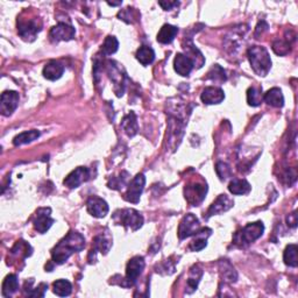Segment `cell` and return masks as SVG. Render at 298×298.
Instances as JSON below:
<instances>
[{
	"instance_id": "277c9868",
	"label": "cell",
	"mask_w": 298,
	"mask_h": 298,
	"mask_svg": "<svg viewBox=\"0 0 298 298\" xmlns=\"http://www.w3.org/2000/svg\"><path fill=\"white\" fill-rule=\"evenodd\" d=\"M113 220L116 225H123L131 228L132 231H138L143 225V217L140 212L133 209L119 210L113 214Z\"/></svg>"
},
{
	"instance_id": "f546056e",
	"label": "cell",
	"mask_w": 298,
	"mask_h": 298,
	"mask_svg": "<svg viewBox=\"0 0 298 298\" xmlns=\"http://www.w3.org/2000/svg\"><path fill=\"white\" fill-rule=\"evenodd\" d=\"M52 291L59 297H67L73 291V285L67 280H57L52 284Z\"/></svg>"
},
{
	"instance_id": "60d3db41",
	"label": "cell",
	"mask_w": 298,
	"mask_h": 298,
	"mask_svg": "<svg viewBox=\"0 0 298 298\" xmlns=\"http://www.w3.org/2000/svg\"><path fill=\"white\" fill-rule=\"evenodd\" d=\"M110 6H118V5H122V2L119 3H107Z\"/></svg>"
},
{
	"instance_id": "44dd1931",
	"label": "cell",
	"mask_w": 298,
	"mask_h": 298,
	"mask_svg": "<svg viewBox=\"0 0 298 298\" xmlns=\"http://www.w3.org/2000/svg\"><path fill=\"white\" fill-rule=\"evenodd\" d=\"M263 100L273 107H282L284 105V97L278 88H273L263 94Z\"/></svg>"
},
{
	"instance_id": "7402d4cb",
	"label": "cell",
	"mask_w": 298,
	"mask_h": 298,
	"mask_svg": "<svg viewBox=\"0 0 298 298\" xmlns=\"http://www.w3.org/2000/svg\"><path fill=\"white\" fill-rule=\"evenodd\" d=\"M177 33H178V28L176 27V26H172V25H164L162 26V28L160 29V32L157 34V41L162 44H168L170 43L175 39V36L177 35Z\"/></svg>"
},
{
	"instance_id": "2e32d148",
	"label": "cell",
	"mask_w": 298,
	"mask_h": 298,
	"mask_svg": "<svg viewBox=\"0 0 298 298\" xmlns=\"http://www.w3.org/2000/svg\"><path fill=\"white\" fill-rule=\"evenodd\" d=\"M202 101L207 105L220 104L225 99V93L217 86H207L202 92Z\"/></svg>"
},
{
	"instance_id": "30bf717a",
	"label": "cell",
	"mask_w": 298,
	"mask_h": 298,
	"mask_svg": "<svg viewBox=\"0 0 298 298\" xmlns=\"http://www.w3.org/2000/svg\"><path fill=\"white\" fill-rule=\"evenodd\" d=\"M40 20L37 18L29 19V20H20L18 22V32L22 39L26 41L35 40L36 34L41 31Z\"/></svg>"
},
{
	"instance_id": "6da1fadb",
	"label": "cell",
	"mask_w": 298,
	"mask_h": 298,
	"mask_svg": "<svg viewBox=\"0 0 298 298\" xmlns=\"http://www.w3.org/2000/svg\"><path fill=\"white\" fill-rule=\"evenodd\" d=\"M85 247V239L81 233L71 231L64 236L59 243L56 245L54 250L51 251V258L56 265H62L74 253L83 251Z\"/></svg>"
},
{
	"instance_id": "52a82bcc",
	"label": "cell",
	"mask_w": 298,
	"mask_h": 298,
	"mask_svg": "<svg viewBox=\"0 0 298 298\" xmlns=\"http://www.w3.org/2000/svg\"><path fill=\"white\" fill-rule=\"evenodd\" d=\"M201 222L195 214L188 213L183 217L178 226V237L181 240L195 235L201 229Z\"/></svg>"
},
{
	"instance_id": "e575fe53",
	"label": "cell",
	"mask_w": 298,
	"mask_h": 298,
	"mask_svg": "<svg viewBox=\"0 0 298 298\" xmlns=\"http://www.w3.org/2000/svg\"><path fill=\"white\" fill-rule=\"evenodd\" d=\"M273 50L275 54L284 56L290 51V43L289 41H283V40H277L273 43Z\"/></svg>"
},
{
	"instance_id": "7c38bea8",
	"label": "cell",
	"mask_w": 298,
	"mask_h": 298,
	"mask_svg": "<svg viewBox=\"0 0 298 298\" xmlns=\"http://www.w3.org/2000/svg\"><path fill=\"white\" fill-rule=\"evenodd\" d=\"M19 100V93L16 91H5L2 94V100H0V112L3 115L10 116L17 110Z\"/></svg>"
},
{
	"instance_id": "484cf974",
	"label": "cell",
	"mask_w": 298,
	"mask_h": 298,
	"mask_svg": "<svg viewBox=\"0 0 298 298\" xmlns=\"http://www.w3.org/2000/svg\"><path fill=\"white\" fill-rule=\"evenodd\" d=\"M135 56H137V59L142 66H149L155 59V52H154L153 48L148 46H142L139 48Z\"/></svg>"
},
{
	"instance_id": "ba28073f",
	"label": "cell",
	"mask_w": 298,
	"mask_h": 298,
	"mask_svg": "<svg viewBox=\"0 0 298 298\" xmlns=\"http://www.w3.org/2000/svg\"><path fill=\"white\" fill-rule=\"evenodd\" d=\"M146 184V177L143 173H138L137 176L132 180V182L128 184L127 192L125 194V198L127 202L133 203V204H138L140 201V197L145 189Z\"/></svg>"
},
{
	"instance_id": "836d02e7",
	"label": "cell",
	"mask_w": 298,
	"mask_h": 298,
	"mask_svg": "<svg viewBox=\"0 0 298 298\" xmlns=\"http://www.w3.org/2000/svg\"><path fill=\"white\" fill-rule=\"evenodd\" d=\"M119 48V42L118 40H116L115 36H107L106 39H105L103 46H101V51H103L104 55H112L116 52Z\"/></svg>"
},
{
	"instance_id": "cb8c5ba5",
	"label": "cell",
	"mask_w": 298,
	"mask_h": 298,
	"mask_svg": "<svg viewBox=\"0 0 298 298\" xmlns=\"http://www.w3.org/2000/svg\"><path fill=\"white\" fill-rule=\"evenodd\" d=\"M122 127L125 133L130 138H133L134 135L138 133V122H137V115L134 112H130L122 122Z\"/></svg>"
},
{
	"instance_id": "ffe728a7",
	"label": "cell",
	"mask_w": 298,
	"mask_h": 298,
	"mask_svg": "<svg viewBox=\"0 0 298 298\" xmlns=\"http://www.w3.org/2000/svg\"><path fill=\"white\" fill-rule=\"evenodd\" d=\"M64 73V67L59 62L50 61L47 63L43 68V77L49 79V81H56L61 78Z\"/></svg>"
},
{
	"instance_id": "5bb4252c",
	"label": "cell",
	"mask_w": 298,
	"mask_h": 298,
	"mask_svg": "<svg viewBox=\"0 0 298 298\" xmlns=\"http://www.w3.org/2000/svg\"><path fill=\"white\" fill-rule=\"evenodd\" d=\"M86 210L94 218H104L108 213L110 207L103 198L93 196L86 202Z\"/></svg>"
},
{
	"instance_id": "f35d334b",
	"label": "cell",
	"mask_w": 298,
	"mask_h": 298,
	"mask_svg": "<svg viewBox=\"0 0 298 298\" xmlns=\"http://www.w3.org/2000/svg\"><path fill=\"white\" fill-rule=\"evenodd\" d=\"M158 4H160L161 7H163L164 11H170V10L173 9V7L180 5L178 2H165V3L164 2H160Z\"/></svg>"
},
{
	"instance_id": "74e56055",
	"label": "cell",
	"mask_w": 298,
	"mask_h": 298,
	"mask_svg": "<svg viewBox=\"0 0 298 298\" xmlns=\"http://www.w3.org/2000/svg\"><path fill=\"white\" fill-rule=\"evenodd\" d=\"M297 222H298V220H297V214H296L295 211H293L292 213H290L289 216L286 217V224H288L289 227L295 228L296 226H297Z\"/></svg>"
},
{
	"instance_id": "d6986e66",
	"label": "cell",
	"mask_w": 298,
	"mask_h": 298,
	"mask_svg": "<svg viewBox=\"0 0 298 298\" xmlns=\"http://www.w3.org/2000/svg\"><path fill=\"white\" fill-rule=\"evenodd\" d=\"M211 233H212V231H211L210 228L199 229V231L195 234L196 235L195 239L190 243V246H189L190 251L199 252V251L204 250L207 245V237L211 235Z\"/></svg>"
},
{
	"instance_id": "ac0fdd59",
	"label": "cell",
	"mask_w": 298,
	"mask_h": 298,
	"mask_svg": "<svg viewBox=\"0 0 298 298\" xmlns=\"http://www.w3.org/2000/svg\"><path fill=\"white\" fill-rule=\"evenodd\" d=\"M112 247V237L107 233H101L93 240V250L91 253L100 252L101 254H107Z\"/></svg>"
},
{
	"instance_id": "e0dca14e",
	"label": "cell",
	"mask_w": 298,
	"mask_h": 298,
	"mask_svg": "<svg viewBox=\"0 0 298 298\" xmlns=\"http://www.w3.org/2000/svg\"><path fill=\"white\" fill-rule=\"evenodd\" d=\"M173 68L175 71L181 76H189L194 69V63L187 55L177 54L175 59H173Z\"/></svg>"
},
{
	"instance_id": "4dcf8cb0",
	"label": "cell",
	"mask_w": 298,
	"mask_h": 298,
	"mask_svg": "<svg viewBox=\"0 0 298 298\" xmlns=\"http://www.w3.org/2000/svg\"><path fill=\"white\" fill-rule=\"evenodd\" d=\"M220 271H221V276L224 277V281L227 282H235L237 278V274L231 263L228 261H221L220 262Z\"/></svg>"
},
{
	"instance_id": "83f0119b",
	"label": "cell",
	"mask_w": 298,
	"mask_h": 298,
	"mask_svg": "<svg viewBox=\"0 0 298 298\" xmlns=\"http://www.w3.org/2000/svg\"><path fill=\"white\" fill-rule=\"evenodd\" d=\"M202 275H203V271L198 266H194L191 268L190 276H189V280H188V290H187L188 293L194 292L195 290L197 289L198 283L202 278Z\"/></svg>"
},
{
	"instance_id": "8992f818",
	"label": "cell",
	"mask_w": 298,
	"mask_h": 298,
	"mask_svg": "<svg viewBox=\"0 0 298 298\" xmlns=\"http://www.w3.org/2000/svg\"><path fill=\"white\" fill-rule=\"evenodd\" d=\"M207 192L206 183H199V182H192L188 184L184 189V195L188 203H190L192 206H197L198 204L204 201Z\"/></svg>"
},
{
	"instance_id": "f1b7e54d",
	"label": "cell",
	"mask_w": 298,
	"mask_h": 298,
	"mask_svg": "<svg viewBox=\"0 0 298 298\" xmlns=\"http://www.w3.org/2000/svg\"><path fill=\"white\" fill-rule=\"evenodd\" d=\"M263 100V93L261 88H255V86H251L247 90V103L250 106L256 107L260 106Z\"/></svg>"
},
{
	"instance_id": "7a4b0ae2",
	"label": "cell",
	"mask_w": 298,
	"mask_h": 298,
	"mask_svg": "<svg viewBox=\"0 0 298 298\" xmlns=\"http://www.w3.org/2000/svg\"><path fill=\"white\" fill-rule=\"evenodd\" d=\"M247 56L252 69L258 76L265 77L271 69V58L265 47L252 46L248 48Z\"/></svg>"
},
{
	"instance_id": "d4e9b609",
	"label": "cell",
	"mask_w": 298,
	"mask_h": 298,
	"mask_svg": "<svg viewBox=\"0 0 298 298\" xmlns=\"http://www.w3.org/2000/svg\"><path fill=\"white\" fill-rule=\"evenodd\" d=\"M19 289V281L17 275H7L5 280L3 282V290L2 293L4 297H10L13 293H16Z\"/></svg>"
},
{
	"instance_id": "8d00e7d4",
	"label": "cell",
	"mask_w": 298,
	"mask_h": 298,
	"mask_svg": "<svg viewBox=\"0 0 298 298\" xmlns=\"http://www.w3.org/2000/svg\"><path fill=\"white\" fill-rule=\"evenodd\" d=\"M126 171H124L120 173L119 177H112L110 180V182H108V188L111 189H115V190H120V189H123L124 187L126 186V181H127V176L124 177Z\"/></svg>"
},
{
	"instance_id": "3957f363",
	"label": "cell",
	"mask_w": 298,
	"mask_h": 298,
	"mask_svg": "<svg viewBox=\"0 0 298 298\" xmlns=\"http://www.w3.org/2000/svg\"><path fill=\"white\" fill-rule=\"evenodd\" d=\"M263 232H265V226H263L262 221L251 222L245 226L241 231L235 233L233 243L239 247H247L248 245L258 240L263 234Z\"/></svg>"
},
{
	"instance_id": "4fadbf2b",
	"label": "cell",
	"mask_w": 298,
	"mask_h": 298,
	"mask_svg": "<svg viewBox=\"0 0 298 298\" xmlns=\"http://www.w3.org/2000/svg\"><path fill=\"white\" fill-rule=\"evenodd\" d=\"M90 178V171L85 167H78L66 177L63 184L69 189H76Z\"/></svg>"
},
{
	"instance_id": "1f68e13d",
	"label": "cell",
	"mask_w": 298,
	"mask_h": 298,
	"mask_svg": "<svg viewBox=\"0 0 298 298\" xmlns=\"http://www.w3.org/2000/svg\"><path fill=\"white\" fill-rule=\"evenodd\" d=\"M284 263L289 267H297V245H289L286 246L284 254H283Z\"/></svg>"
},
{
	"instance_id": "603a6c76",
	"label": "cell",
	"mask_w": 298,
	"mask_h": 298,
	"mask_svg": "<svg viewBox=\"0 0 298 298\" xmlns=\"http://www.w3.org/2000/svg\"><path fill=\"white\" fill-rule=\"evenodd\" d=\"M228 190L231 194L236 196H243L250 194L252 190L251 184L244 178H234L231 181V183L228 184Z\"/></svg>"
},
{
	"instance_id": "4316f807",
	"label": "cell",
	"mask_w": 298,
	"mask_h": 298,
	"mask_svg": "<svg viewBox=\"0 0 298 298\" xmlns=\"http://www.w3.org/2000/svg\"><path fill=\"white\" fill-rule=\"evenodd\" d=\"M39 137H40V132L36 130L22 132V133L17 135V137L13 139V145L22 146V145H26V143H31L33 141H35Z\"/></svg>"
},
{
	"instance_id": "d590c367",
	"label": "cell",
	"mask_w": 298,
	"mask_h": 298,
	"mask_svg": "<svg viewBox=\"0 0 298 298\" xmlns=\"http://www.w3.org/2000/svg\"><path fill=\"white\" fill-rule=\"evenodd\" d=\"M216 172L221 181H225L231 176L232 170L227 163H225V162H218L216 164Z\"/></svg>"
},
{
	"instance_id": "5b68a950",
	"label": "cell",
	"mask_w": 298,
	"mask_h": 298,
	"mask_svg": "<svg viewBox=\"0 0 298 298\" xmlns=\"http://www.w3.org/2000/svg\"><path fill=\"white\" fill-rule=\"evenodd\" d=\"M145 269V259L142 256H134L133 259L130 260L126 267V277L123 281V286H132L135 284L138 277L142 274Z\"/></svg>"
},
{
	"instance_id": "d6a6232c",
	"label": "cell",
	"mask_w": 298,
	"mask_h": 298,
	"mask_svg": "<svg viewBox=\"0 0 298 298\" xmlns=\"http://www.w3.org/2000/svg\"><path fill=\"white\" fill-rule=\"evenodd\" d=\"M207 78L213 82L224 83L226 82V79H227V76H226V71L222 69L219 64H216V66H213L210 69L209 74H207Z\"/></svg>"
},
{
	"instance_id": "9c48e42d",
	"label": "cell",
	"mask_w": 298,
	"mask_h": 298,
	"mask_svg": "<svg viewBox=\"0 0 298 298\" xmlns=\"http://www.w3.org/2000/svg\"><path fill=\"white\" fill-rule=\"evenodd\" d=\"M52 224H54V219L51 218L50 207H40L36 211L35 216H34V228L41 233V234H43V233H46L51 227Z\"/></svg>"
},
{
	"instance_id": "ab89813d",
	"label": "cell",
	"mask_w": 298,
	"mask_h": 298,
	"mask_svg": "<svg viewBox=\"0 0 298 298\" xmlns=\"http://www.w3.org/2000/svg\"><path fill=\"white\" fill-rule=\"evenodd\" d=\"M267 29H268V25H267L266 21L259 22V25L256 26V29H255V36H259L260 32H261V34H262V32L267 31Z\"/></svg>"
},
{
	"instance_id": "8fae6325",
	"label": "cell",
	"mask_w": 298,
	"mask_h": 298,
	"mask_svg": "<svg viewBox=\"0 0 298 298\" xmlns=\"http://www.w3.org/2000/svg\"><path fill=\"white\" fill-rule=\"evenodd\" d=\"M76 31L73 26L66 22H59L58 25L54 26L49 32L50 41L54 43H57L59 41H70L75 37Z\"/></svg>"
},
{
	"instance_id": "9a60e30c",
	"label": "cell",
	"mask_w": 298,
	"mask_h": 298,
	"mask_svg": "<svg viewBox=\"0 0 298 298\" xmlns=\"http://www.w3.org/2000/svg\"><path fill=\"white\" fill-rule=\"evenodd\" d=\"M234 205V202L231 197H228L227 195H220L218 196V198L212 203V205L210 206V209L207 210V218L216 216V214H221L224 212H227L229 209H232Z\"/></svg>"
}]
</instances>
